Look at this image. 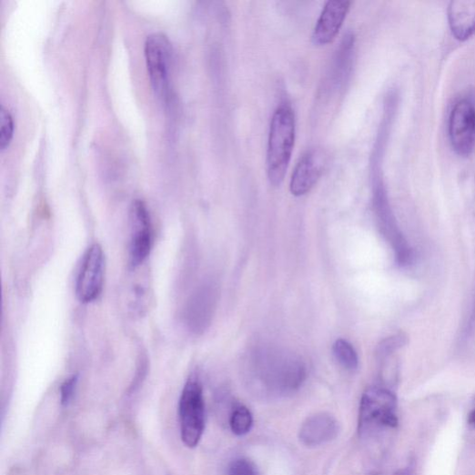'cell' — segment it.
Wrapping results in <instances>:
<instances>
[{"instance_id": "15", "label": "cell", "mask_w": 475, "mask_h": 475, "mask_svg": "<svg viewBox=\"0 0 475 475\" xmlns=\"http://www.w3.org/2000/svg\"><path fill=\"white\" fill-rule=\"evenodd\" d=\"M253 415L245 406H237L229 418V426L232 433L238 437L248 435L253 427Z\"/></svg>"}, {"instance_id": "21", "label": "cell", "mask_w": 475, "mask_h": 475, "mask_svg": "<svg viewBox=\"0 0 475 475\" xmlns=\"http://www.w3.org/2000/svg\"><path fill=\"white\" fill-rule=\"evenodd\" d=\"M414 474V465L410 463L404 469H401L396 472L395 475H413Z\"/></svg>"}, {"instance_id": "3", "label": "cell", "mask_w": 475, "mask_h": 475, "mask_svg": "<svg viewBox=\"0 0 475 475\" xmlns=\"http://www.w3.org/2000/svg\"><path fill=\"white\" fill-rule=\"evenodd\" d=\"M399 425L398 399L389 389L372 387L361 398L359 431L370 437L382 431L396 430Z\"/></svg>"}, {"instance_id": "10", "label": "cell", "mask_w": 475, "mask_h": 475, "mask_svg": "<svg viewBox=\"0 0 475 475\" xmlns=\"http://www.w3.org/2000/svg\"><path fill=\"white\" fill-rule=\"evenodd\" d=\"M326 157L320 150L308 151L293 172L290 191L297 197L308 194L318 181L326 167Z\"/></svg>"}, {"instance_id": "1", "label": "cell", "mask_w": 475, "mask_h": 475, "mask_svg": "<svg viewBox=\"0 0 475 475\" xmlns=\"http://www.w3.org/2000/svg\"><path fill=\"white\" fill-rule=\"evenodd\" d=\"M296 116L289 105L279 106L271 119L267 152V173L271 185L279 186L287 176L296 142Z\"/></svg>"}, {"instance_id": "12", "label": "cell", "mask_w": 475, "mask_h": 475, "mask_svg": "<svg viewBox=\"0 0 475 475\" xmlns=\"http://www.w3.org/2000/svg\"><path fill=\"white\" fill-rule=\"evenodd\" d=\"M339 424L334 416L327 413L316 414L303 423L299 439L307 447H318L336 440Z\"/></svg>"}, {"instance_id": "17", "label": "cell", "mask_w": 475, "mask_h": 475, "mask_svg": "<svg viewBox=\"0 0 475 475\" xmlns=\"http://www.w3.org/2000/svg\"><path fill=\"white\" fill-rule=\"evenodd\" d=\"M15 123L12 114L2 106L0 109V149L5 151L11 145L14 136Z\"/></svg>"}, {"instance_id": "5", "label": "cell", "mask_w": 475, "mask_h": 475, "mask_svg": "<svg viewBox=\"0 0 475 475\" xmlns=\"http://www.w3.org/2000/svg\"><path fill=\"white\" fill-rule=\"evenodd\" d=\"M145 54L151 84L156 95L167 99L169 93V74L172 58L171 43L162 33H154L147 36Z\"/></svg>"}, {"instance_id": "19", "label": "cell", "mask_w": 475, "mask_h": 475, "mask_svg": "<svg viewBox=\"0 0 475 475\" xmlns=\"http://www.w3.org/2000/svg\"><path fill=\"white\" fill-rule=\"evenodd\" d=\"M405 343L406 338L401 335L389 338L379 345L377 349V357L381 359H386L403 347Z\"/></svg>"}, {"instance_id": "7", "label": "cell", "mask_w": 475, "mask_h": 475, "mask_svg": "<svg viewBox=\"0 0 475 475\" xmlns=\"http://www.w3.org/2000/svg\"><path fill=\"white\" fill-rule=\"evenodd\" d=\"M105 278V255L101 246H91L84 256L76 278V293L82 303L96 300L102 294Z\"/></svg>"}, {"instance_id": "2", "label": "cell", "mask_w": 475, "mask_h": 475, "mask_svg": "<svg viewBox=\"0 0 475 475\" xmlns=\"http://www.w3.org/2000/svg\"><path fill=\"white\" fill-rule=\"evenodd\" d=\"M257 368V379L264 392L285 396L297 391L306 378L303 363L294 357L271 354L262 357Z\"/></svg>"}, {"instance_id": "14", "label": "cell", "mask_w": 475, "mask_h": 475, "mask_svg": "<svg viewBox=\"0 0 475 475\" xmlns=\"http://www.w3.org/2000/svg\"><path fill=\"white\" fill-rule=\"evenodd\" d=\"M449 24L453 35L460 41L475 34V2H452L448 9Z\"/></svg>"}, {"instance_id": "8", "label": "cell", "mask_w": 475, "mask_h": 475, "mask_svg": "<svg viewBox=\"0 0 475 475\" xmlns=\"http://www.w3.org/2000/svg\"><path fill=\"white\" fill-rule=\"evenodd\" d=\"M374 207L379 227L391 245L398 263L401 266L409 265L413 259L412 250L399 227L382 187L377 188Z\"/></svg>"}, {"instance_id": "4", "label": "cell", "mask_w": 475, "mask_h": 475, "mask_svg": "<svg viewBox=\"0 0 475 475\" xmlns=\"http://www.w3.org/2000/svg\"><path fill=\"white\" fill-rule=\"evenodd\" d=\"M178 416L181 440L187 448H196L206 427V404L203 387L197 377L187 379L180 396Z\"/></svg>"}, {"instance_id": "18", "label": "cell", "mask_w": 475, "mask_h": 475, "mask_svg": "<svg viewBox=\"0 0 475 475\" xmlns=\"http://www.w3.org/2000/svg\"><path fill=\"white\" fill-rule=\"evenodd\" d=\"M228 475H261L254 462L247 459H238L231 462Z\"/></svg>"}, {"instance_id": "11", "label": "cell", "mask_w": 475, "mask_h": 475, "mask_svg": "<svg viewBox=\"0 0 475 475\" xmlns=\"http://www.w3.org/2000/svg\"><path fill=\"white\" fill-rule=\"evenodd\" d=\"M348 0H329L317 22L312 35L316 45H325L334 41L339 35L350 10Z\"/></svg>"}, {"instance_id": "9", "label": "cell", "mask_w": 475, "mask_h": 475, "mask_svg": "<svg viewBox=\"0 0 475 475\" xmlns=\"http://www.w3.org/2000/svg\"><path fill=\"white\" fill-rule=\"evenodd\" d=\"M133 237L130 244L129 258L132 268L144 263L150 255L153 247V229L150 213L147 205L136 200L131 207Z\"/></svg>"}, {"instance_id": "13", "label": "cell", "mask_w": 475, "mask_h": 475, "mask_svg": "<svg viewBox=\"0 0 475 475\" xmlns=\"http://www.w3.org/2000/svg\"><path fill=\"white\" fill-rule=\"evenodd\" d=\"M213 290L205 285L189 300L185 312L187 324L195 331H202L209 323L213 310Z\"/></svg>"}, {"instance_id": "6", "label": "cell", "mask_w": 475, "mask_h": 475, "mask_svg": "<svg viewBox=\"0 0 475 475\" xmlns=\"http://www.w3.org/2000/svg\"><path fill=\"white\" fill-rule=\"evenodd\" d=\"M449 136L454 152L470 157L475 148V105L470 99H460L453 106L449 118Z\"/></svg>"}, {"instance_id": "20", "label": "cell", "mask_w": 475, "mask_h": 475, "mask_svg": "<svg viewBox=\"0 0 475 475\" xmlns=\"http://www.w3.org/2000/svg\"><path fill=\"white\" fill-rule=\"evenodd\" d=\"M77 381V375H73L63 384L61 388V402L64 406L68 405L72 400L76 389Z\"/></svg>"}, {"instance_id": "22", "label": "cell", "mask_w": 475, "mask_h": 475, "mask_svg": "<svg viewBox=\"0 0 475 475\" xmlns=\"http://www.w3.org/2000/svg\"><path fill=\"white\" fill-rule=\"evenodd\" d=\"M468 423L473 427L475 430V407L471 409V411L468 415Z\"/></svg>"}, {"instance_id": "16", "label": "cell", "mask_w": 475, "mask_h": 475, "mask_svg": "<svg viewBox=\"0 0 475 475\" xmlns=\"http://www.w3.org/2000/svg\"><path fill=\"white\" fill-rule=\"evenodd\" d=\"M334 354L340 364L349 370H354L359 366V357L352 347L348 341L344 339L338 340L334 345Z\"/></svg>"}]
</instances>
